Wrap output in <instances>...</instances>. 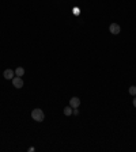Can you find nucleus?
Masks as SVG:
<instances>
[{"label":"nucleus","mask_w":136,"mask_h":152,"mask_svg":"<svg viewBox=\"0 0 136 152\" xmlns=\"http://www.w3.org/2000/svg\"><path fill=\"white\" fill-rule=\"evenodd\" d=\"M31 118L34 121H37V122H42L44 118H45V114L41 109H34L31 112Z\"/></svg>","instance_id":"f257e3e1"},{"label":"nucleus","mask_w":136,"mask_h":152,"mask_svg":"<svg viewBox=\"0 0 136 152\" xmlns=\"http://www.w3.org/2000/svg\"><path fill=\"white\" fill-rule=\"evenodd\" d=\"M120 30H121V27L117 23H112L110 26H109V31H110L113 36H117V34H120Z\"/></svg>","instance_id":"f03ea898"},{"label":"nucleus","mask_w":136,"mask_h":152,"mask_svg":"<svg viewBox=\"0 0 136 152\" xmlns=\"http://www.w3.org/2000/svg\"><path fill=\"white\" fill-rule=\"evenodd\" d=\"M12 86L15 87V88H22L23 87V80H22V78L15 76V78L12 79Z\"/></svg>","instance_id":"7ed1b4c3"},{"label":"nucleus","mask_w":136,"mask_h":152,"mask_svg":"<svg viewBox=\"0 0 136 152\" xmlns=\"http://www.w3.org/2000/svg\"><path fill=\"white\" fill-rule=\"evenodd\" d=\"M70 106H71L72 109L79 107V106H80V99L78 98V96H72L71 101H70Z\"/></svg>","instance_id":"20e7f679"},{"label":"nucleus","mask_w":136,"mask_h":152,"mask_svg":"<svg viewBox=\"0 0 136 152\" xmlns=\"http://www.w3.org/2000/svg\"><path fill=\"white\" fill-rule=\"evenodd\" d=\"M3 75H4V78H5V79L12 80V79H14V76H15V71H12V69H5Z\"/></svg>","instance_id":"39448f33"},{"label":"nucleus","mask_w":136,"mask_h":152,"mask_svg":"<svg viewBox=\"0 0 136 152\" xmlns=\"http://www.w3.org/2000/svg\"><path fill=\"white\" fill-rule=\"evenodd\" d=\"M25 75V69L22 67H18L16 69H15V76H19V78H22V76Z\"/></svg>","instance_id":"423d86ee"},{"label":"nucleus","mask_w":136,"mask_h":152,"mask_svg":"<svg viewBox=\"0 0 136 152\" xmlns=\"http://www.w3.org/2000/svg\"><path fill=\"white\" fill-rule=\"evenodd\" d=\"M64 114H65V115H71V114H72V107H71V106H70V107H68V106L64 107Z\"/></svg>","instance_id":"0eeeda50"},{"label":"nucleus","mask_w":136,"mask_h":152,"mask_svg":"<svg viewBox=\"0 0 136 152\" xmlns=\"http://www.w3.org/2000/svg\"><path fill=\"white\" fill-rule=\"evenodd\" d=\"M129 94H131L132 96L136 95V87H135V86H131V87H129Z\"/></svg>","instance_id":"6e6552de"},{"label":"nucleus","mask_w":136,"mask_h":152,"mask_svg":"<svg viewBox=\"0 0 136 152\" xmlns=\"http://www.w3.org/2000/svg\"><path fill=\"white\" fill-rule=\"evenodd\" d=\"M72 114H75V115H78V114H79V110H78V107L72 110Z\"/></svg>","instance_id":"1a4fd4ad"},{"label":"nucleus","mask_w":136,"mask_h":152,"mask_svg":"<svg viewBox=\"0 0 136 152\" xmlns=\"http://www.w3.org/2000/svg\"><path fill=\"white\" fill-rule=\"evenodd\" d=\"M133 106L136 107V96H133Z\"/></svg>","instance_id":"9d476101"}]
</instances>
